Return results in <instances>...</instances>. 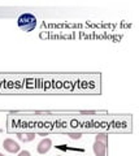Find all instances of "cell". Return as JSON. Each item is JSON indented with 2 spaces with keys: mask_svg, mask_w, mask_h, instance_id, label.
<instances>
[{
  "mask_svg": "<svg viewBox=\"0 0 139 156\" xmlns=\"http://www.w3.org/2000/svg\"><path fill=\"white\" fill-rule=\"evenodd\" d=\"M69 136L71 139H79V138H82V134L81 133H70Z\"/></svg>",
  "mask_w": 139,
  "mask_h": 156,
  "instance_id": "7",
  "label": "cell"
},
{
  "mask_svg": "<svg viewBox=\"0 0 139 156\" xmlns=\"http://www.w3.org/2000/svg\"><path fill=\"white\" fill-rule=\"evenodd\" d=\"M18 26H20L21 30L30 33L35 29L36 26V18L34 14L31 13H23L18 17Z\"/></svg>",
  "mask_w": 139,
  "mask_h": 156,
  "instance_id": "1",
  "label": "cell"
},
{
  "mask_svg": "<svg viewBox=\"0 0 139 156\" xmlns=\"http://www.w3.org/2000/svg\"><path fill=\"white\" fill-rule=\"evenodd\" d=\"M81 115H95V111H81Z\"/></svg>",
  "mask_w": 139,
  "mask_h": 156,
  "instance_id": "9",
  "label": "cell"
},
{
  "mask_svg": "<svg viewBox=\"0 0 139 156\" xmlns=\"http://www.w3.org/2000/svg\"><path fill=\"white\" fill-rule=\"evenodd\" d=\"M95 140H99V142L105 143V142H107V134H104V133L98 134V135H96V138H95Z\"/></svg>",
  "mask_w": 139,
  "mask_h": 156,
  "instance_id": "6",
  "label": "cell"
},
{
  "mask_svg": "<svg viewBox=\"0 0 139 156\" xmlns=\"http://www.w3.org/2000/svg\"><path fill=\"white\" fill-rule=\"evenodd\" d=\"M3 147H4V150L8 151V152H11V154H14V152H18V151H20V144H18L14 139H11V138L4 139Z\"/></svg>",
  "mask_w": 139,
  "mask_h": 156,
  "instance_id": "2",
  "label": "cell"
},
{
  "mask_svg": "<svg viewBox=\"0 0 139 156\" xmlns=\"http://www.w3.org/2000/svg\"><path fill=\"white\" fill-rule=\"evenodd\" d=\"M18 156H31V154L29 152V151H25V150H23V151H21V152L18 154Z\"/></svg>",
  "mask_w": 139,
  "mask_h": 156,
  "instance_id": "8",
  "label": "cell"
},
{
  "mask_svg": "<svg viewBox=\"0 0 139 156\" xmlns=\"http://www.w3.org/2000/svg\"><path fill=\"white\" fill-rule=\"evenodd\" d=\"M17 136L21 142L27 143V142H31V140L35 138V133H18Z\"/></svg>",
  "mask_w": 139,
  "mask_h": 156,
  "instance_id": "5",
  "label": "cell"
},
{
  "mask_svg": "<svg viewBox=\"0 0 139 156\" xmlns=\"http://www.w3.org/2000/svg\"><path fill=\"white\" fill-rule=\"evenodd\" d=\"M92 151L95 156H105V151H107V146L103 142H99V140H95L94 146H92Z\"/></svg>",
  "mask_w": 139,
  "mask_h": 156,
  "instance_id": "4",
  "label": "cell"
},
{
  "mask_svg": "<svg viewBox=\"0 0 139 156\" xmlns=\"http://www.w3.org/2000/svg\"><path fill=\"white\" fill-rule=\"evenodd\" d=\"M51 147H52V140L50 138H43L39 142V144H38L36 151H38V154L44 155L51 150Z\"/></svg>",
  "mask_w": 139,
  "mask_h": 156,
  "instance_id": "3",
  "label": "cell"
},
{
  "mask_svg": "<svg viewBox=\"0 0 139 156\" xmlns=\"http://www.w3.org/2000/svg\"><path fill=\"white\" fill-rule=\"evenodd\" d=\"M0 156H4V155H3V154H2V152H0Z\"/></svg>",
  "mask_w": 139,
  "mask_h": 156,
  "instance_id": "10",
  "label": "cell"
}]
</instances>
